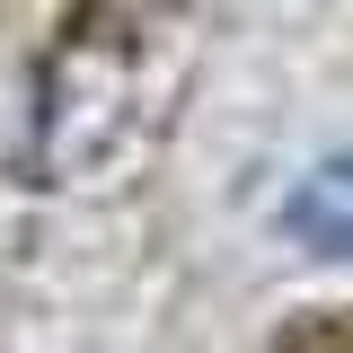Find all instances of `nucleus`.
<instances>
[{
	"label": "nucleus",
	"mask_w": 353,
	"mask_h": 353,
	"mask_svg": "<svg viewBox=\"0 0 353 353\" xmlns=\"http://www.w3.org/2000/svg\"><path fill=\"white\" fill-rule=\"evenodd\" d=\"M283 221L301 230L309 248H327V256H353V159H327V168L301 176V194L283 203Z\"/></svg>",
	"instance_id": "nucleus-1"
}]
</instances>
